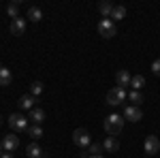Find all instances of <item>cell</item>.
<instances>
[{
  "instance_id": "obj_8",
  "label": "cell",
  "mask_w": 160,
  "mask_h": 158,
  "mask_svg": "<svg viewBox=\"0 0 160 158\" xmlns=\"http://www.w3.org/2000/svg\"><path fill=\"white\" fill-rule=\"evenodd\" d=\"M2 147H4V152H15V150L19 147V137L15 133H9L2 139Z\"/></svg>"
},
{
  "instance_id": "obj_29",
  "label": "cell",
  "mask_w": 160,
  "mask_h": 158,
  "mask_svg": "<svg viewBox=\"0 0 160 158\" xmlns=\"http://www.w3.org/2000/svg\"><path fill=\"white\" fill-rule=\"evenodd\" d=\"M0 122H2V115H0Z\"/></svg>"
},
{
  "instance_id": "obj_9",
  "label": "cell",
  "mask_w": 160,
  "mask_h": 158,
  "mask_svg": "<svg viewBox=\"0 0 160 158\" xmlns=\"http://www.w3.org/2000/svg\"><path fill=\"white\" fill-rule=\"evenodd\" d=\"M24 32H26V19H24V17L13 19V22H11V34L19 37V34H24Z\"/></svg>"
},
{
  "instance_id": "obj_5",
  "label": "cell",
  "mask_w": 160,
  "mask_h": 158,
  "mask_svg": "<svg viewBox=\"0 0 160 158\" xmlns=\"http://www.w3.org/2000/svg\"><path fill=\"white\" fill-rule=\"evenodd\" d=\"M9 126L13 130H28V118H24V113H11Z\"/></svg>"
},
{
  "instance_id": "obj_26",
  "label": "cell",
  "mask_w": 160,
  "mask_h": 158,
  "mask_svg": "<svg viewBox=\"0 0 160 158\" xmlns=\"http://www.w3.org/2000/svg\"><path fill=\"white\" fill-rule=\"evenodd\" d=\"M0 158H13V154H11V152H4V154H2Z\"/></svg>"
},
{
  "instance_id": "obj_7",
  "label": "cell",
  "mask_w": 160,
  "mask_h": 158,
  "mask_svg": "<svg viewBox=\"0 0 160 158\" xmlns=\"http://www.w3.org/2000/svg\"><path fill=\"white\" fill-rule=\"evenodd\" d=\"M141 118H143V111H141V107L128 105V107L124 109V120H128V122H139Z\"/></svg>"
},
{
  "instance_id": "obj_18",
  "label": "cell",
  "mask_w": 160,
  "mask_h": 158,
  "mask_svg": "<svg viewBox=\"0 0 160 158\" xmlns=\"http://www.w3.org/2000/svg\"><path fill=\"white\" fill-rule=\"evenodd\" d=\"M7 13H9V17L17 19V17H19V0H13L11 4L7 7Z\"/></svg>"
},
{
  "instance_id": "obj_21",
  "label": "cell",
  "mask_w": 160,
  "mask_h": 158,
  "mask_svg": "<svg viewBox=\"0 0 160 158\" xmlns=\"http://www.w3.org/2000/svg\"><path fill=\"white\" fill-rule=\"evenodd\" d=\"M124 17H126V7H115L113 13H111V22H113V19L120 22V19H124Z\"/></svg>"
},
{
  "instance_id": "obj_14",
  "label": "cell",
  "mask_w": 160,
  "mask_h": 158,
  "mask_svg": "<svg viewBox=\"0 0 160 158\" xmlns=\"http://www.w3.org/2000/svg\"><path fill=\"white\" fill-rule=\"evenodd\" d=\"M113 9H115V7L111 4L109 0H102V2H98V11L102 13V15H105V19H109V17H111V13H113Z\"/></svg>"
},
{
  "instance_id": "obj_4",
  "label": "cell",
  "mask_w": 160,
  "mask_h": 158,
  "mask_svg": "<svg viewBox=\"0 0 160 158\" xmlns=\"http://www.w3.org/2000/svg\"><path fill=\"white\" fill-rule=\"evenodd\" d=\"M73 141H75V145H79V147H90V143H92V137H90V133H88L86 128H75Z\"/></svg>"
},
{
  "instance_id": "obj_19",
  "label": "cell",
  "mask_w": 160,
  "mask_h": 158,
  "mask_svg": "<svg viewBox=\"0 0 160 158\" xmlns=\"http://www.w3.org/2000/svg\"><path fill=\"white\" fill-rule=\"evenodd\" d=\"M128 100H130L135 107H139V105L143 103V94H141L139 90H132V92H128Z\"/></svg>"
},
{
  "instance_id": "obj_10",
  "label": "cell",
  "mask_w": 160,
  "mask_h": 158,
  "mask_svg": "<svg viewBox=\"0 0 160 158\" xmlns=\"http://www.w3.org/2000/svg\"><path fill=\"white\" fill-rule=\"evenodd\" d=\"M130 73L126 71V69H122V71H118L115 73V84H118V88H124V85H130Z\"/></svg>"
},
{
  "instance_id": "obj_2",
  "label": "cell",
  "mask_w": 160,
  "mask_h": 158,
  "mask_svg": "<svg viewBox=\"0 0 160 158\" xmlns=\"http://www.w3.org/2000/svg\"><path fill=\"white\" fill-rule=\"evenodd\" d=\"M124 100H126V90L124 88H113V90H109V94H107V105H111V107H118V105H122Z\"/></svg>"
},
{
  "instance_id": "obj_24",
  "label": "cell",
  "mask_w": 160,
  "mask_h": 158,
  "mask_svg": "<svg viewBox=\"0 0 160 158\" xmlns=\"http://www.w3.org/2000/svg\"><path fill=\"white\" fill-rule=\"evenodd\" d=\"M100 152H102V143H94V141H92V143H90V152H88V154H90V156H98Z\"/></svg>"
},
{
  "instance_id": "obj_17",
  "label": "cell",
  "mask_w": 160,
  "mask_h": 158,
  "mask_svg": "<svg viewBox=\"0 0 160 158\" xmlns=\"http://www.w3.org/2000/svg\"><path fill=\"white\" fill-rule=\"evenodd\" d=\"M26 154H28V158H41L43 156V152H41V147L37 143H30V145L26 147Z\"/></svg>"
},
{
  "instance_id": "obj_15",
  "label": "cell",
  "mask_w": 160,
  "mask_h": 158,
  "mask_svg": "<svg viewBox=\"0 0 160 158\" xmlns=\"http://www.w3.org/2000/svg\"><path fill=\"white\" fill-rule=\"evenodd\" d=\"M13 81V75L7 66H0V85H11Z\"/></svg>"
},
{
  "instance_id": "obj_11",
  "label": "cell",
  "mask_w": 160,
  "mask_h": 158,
  "mask_svg": "<svg viewBox=\"0 0 160 158\" xmlns=\"http://www.w3.org/2000/svg\"><path fill=\"white\" fill-rule=\"evenodd\" d=\"M34 103H37V96H32V94H24V96L19 98V109H34Z\"/></svg>"
},
{
  "instance_id": "obj_25",
  "label": "cell",
  "mask_w": 160,
  "mask_h": 158,
  "mask_svg": "<svg viewBox=\"0 0 160 158\" xmlns=\"http://www.w3.org/2000/svg\"><path fill=\"white\" fill-rule=\"evenodd\" d=\"M152 73L160 77V60H154V62H152Z\"/></svg>"
},
{
  "instance_id": "obj_1",
  "label": "cell",
  "mask_w": 160,
  "mask_h": 158,
  "mask_svg": "<svg viewBox=\"0 0 160 158\" xmlns=\"http://www.w3.org/2000/svg\"><path fill=\"white\" fill-rule=\"evenodd\" d=\"M122 128H124V115L111 113L109 118H105V130H107V135L115 137V135L122 133Z\"/></svg>"
},
{
  "instance_id": "obj_28",
  "label": "cell",
  "mask_w": 160,
  "mask_h": 158,
  "mask_svg": "<svg viewBox=\"0 0 160 158\" xmlns=\"http://www.w3.org/2000/svg\"><path fill=\"white\" fill-rule=\"evenodd\" d=\"M88 158H105L102 154H98V156H88Z\"/></svg>"
},
{
  "instance_id": "obj_22",
  "label": "cell",
  "mask_w": 160,
  "mask_h": 158,
  "mask_svg": "<svg viewBox=\"0 0 160 158\" xmlns=\"http://www.w3.org/2000/svg\"><path fill=\"white\" fill-rule=\"evenodd\" d=\"M26 133L30 135L32 139H38V137H43V128L38 126V124H32V126H28V130Z\"/></svg>"
},
{
  "instance_id": "obj_16",
  "label": "cell",
  "mask_w": 160,
  "mask_h": 158,
  "mask_svg": "<svg viewBox=\"0 0 160 158\" xmlns=\"http://www.w3.org/2000/svg\"><path fill=\"white\" fill-rule=\"evenodd\" d=\"M26 17H28L30 22H41V19H43V11H41L38 7H30V9H28V15H26Z\"/></svg>"
},
{
  "instance_id": "obj_20",
  "label": "cell",
  "mask_w": 160,
  "mask_h": 158,
  "mask_svg": "<svg viewBox=\"0 0 160 158\" xmlns=\"http://www.w3.org/2000/svg\"><path fill=\"white\" fill-rule=\"evenodd\" d=\"M130 85H132V90H139V92H141V88L145 85V77H143V75H135V77L130 79Z\"/></svg>"
},
{
  "instance_id": "obj_27",
  "label": "cell",
  "mask_w": 160,
  "mask_h": 158,
  "mask_svg": "<svg viewBox=\"0 0 160 158\" xmlns=\"http://www.w3.org/2000/svg\"><path fill=\"white\" fill-rule=\"evenodd\" d=\"M2 150H4V147H2V141H0V156H2V154H4V152H2Z\"/></svg>"
},
{
  "instance_id": "obj_23",
  "label": "cell",
  "mask_w": 160,
  "mask_h": 158,
  "mask_svg": "<svg viewBox=\"0 0 160 158\" xmlns=\"http://www.w3.org/2000/svg\"><path fill=\"white\" fill-rule=\"evenodd\" d=\"M41 92H43V84H41V81H32V84H30V94H32V96H38Z\"/></svg>"
},
{
  "instance_id": "obj_12",
  "label": "cell",
  "mask_w": 160,
  "mask_h": 158,
  "mask_svg": "<svg viewBox=\"0 0 160 158\" xmlns=\"http://www.w3.org/2000/svg\"><path fill=\"white\" fill-rule=\"evenodd\" d=\"M102 150H107V152H111V154H113V152H118V150H120V141H118V139H115V137H105V141H102Z\"/></svg>"
},
{
  "instance_id": "obj_6",
  "label": "cell",
  "mask_w": 160,
  "mask_h": 158,
  "mask_svg": "<svg viewBox=\"0 0 160 158\" xmlns=\"http://www.w3.org/2000/svg\"><path fill=\"white\" fill-rule=\"evenodd\" d=\"M143 150H145L148 156L158 154V152H160V139L156 137V135H149L148 139H145V143H143Z\"/></svg>"
},
{
  "instance_id": "obj_13",
  "label": "cell",
  "mask_w": 160,
  "mask_h": 158,
  "mask_svg": "<svg viewBox=\"0 0 160 158\" xmlns=\"http://www.w3.org/2000/svg\"><path fill=\"white\" fill-rule=\"evenodd\" d=\"M43 120H45V111H43V109L34 107V109L30 111V122H32V124H38V126H41Z\"/></svg>"
},
{
  "instance_id": "obj_30",
  "label": "cell",
  "mask_w": 160,
  "mask_h": 158,
  "mask_svg": "<svg viewBox=\"0 0 160 158\" xmlns=\"http://www.w3.org/2000/svg\"><path fill=\"white\" fill-rule=\"evenodd\" d=\"M41 158H47V156H41Z\"/></svg>"
},
{
  "instance_id": "obj_3",
  "label": "cell",
  "mask_w": 160,
  "mask_h": 158,
  "mask_svg": "<svg viewBox=\"0 0 160 158\" xmlns=\"http://www.w3.org/2000/svg\"><path fill=\"white\" fill-rule=\"evenodd\" d=\"M98 34L102 38H111V37L118 34V28H115V24L111 19H100L98 22Z\"/></svg>"
}]
</instances>
